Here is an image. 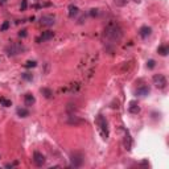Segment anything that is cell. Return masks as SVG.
<instances>
[{"label":"cell","instance_id":"obj_4","mask_svg":"<svg viewBox=\"0 0 169 169\" xmlns=\"http://www.w3.org/2000/svg\"><path fill=\"white\" fill-rule=\"evenodd\" d=\"M83 160H85L83 155L78 151L73 152L71 155H70V162H71V166H74V168H79V166H82Z\"/></svg>","mask_w":169,"mask_h":169},{"label":"cell","instance_id":"obj_30","mask_svg":"<svg viewBox=\"0 0 169 169\" xmlns=\"http://www.w3.org/2000/svg\"><path fill=\"white\" fill-rule=\"evenodd\" d=\"M136 1H139V0H136Z\"/></svg>","mask_w":169,"mask_h":169},{"label":"cell","instance_id":"obj_5","mask_svg":"<svg viewBox=\"0 0 169 169\" xmlns=\"http://www.w3.org/2000/svg\"><path fill=\"white\" fill-rule=\"evenodd\" d=\"M152 81H153V85H155L157 89L162 90L165 89L166 85H168V82H166V78L162 74H155L153 75V78H152Z\"/></svg>","mask_w":169,"mask_h":169},{"label":"cell","instance_id":"obj_6","mask_svg":"<svg viewBox=\"0 0 169 169\" xmlns=\"http://www.w3.org/2000/svg\"><path fill=\"white\" fill-rule=\"evenodd\" d=\"M54 23H55V17L52 16V15H44V16H41V19H40V24H41L42 27H52Z\"/></svg>","mask_w":169,"mask_h":169},{"label":"cell","instance_id":"obj_13","mask_svg":"<svg viewBox=\"0 0 169 169\" xmlns=\"http://www.w3.org/2000/svg\"><path fill=\"white\" fill-rule=\"evenodd\" d=\"M128 110H130V112H131V114H138L139 111H140V107H139L138 102H136V100H132V102H130Z\"/></svg>","mask_w":169,"mask_h":169},{"label":"cell","instance_id":"obj_25","mask_svg":"<svg viewBox=\"0 0 169 169\" xmlns=\"http://www.w3.org/2000/svg\"><path fill=\"white\" fill-rule=\"evenodd\" d=\"M155 65H156L155 59H149L148 62H147V67H148V69H153V67H155Z\"/></svg>","mask_w":169,"mask_h":169},{"label":"cell","instance_id":"obj_1","mask_svg":"<svg viewBox=\"0 0 169 169\" xmlns=\"http://www.w3.org/2000/svg\"><path fill=\"white\" fill-rule=\"evenodd\" d=\"M103 36L107 40H110V41H119V40L123 37V29H122V27L118 24V23L111 21V23H108V24L106 25V28H104Z\"/></svg>","mask_w":169,"mask_h":169},{"label":"cell","instance_id":"obj_17","mask_svg":"<svg viewBox=\"0 0 169 169\" xmlns=\"http://www.w3.org/2000/svg\"><path fill=\"white\" fill-rule=\"evenodd\" d=\"M124 147H126V149H131V147H132V139H131V136H130V134H126V138H124Z\"/></svg>","mask_w":169,"mask_h":169},{"label":"cell","instance_id":"obj_3","mask_svg":"<svg viewBox=\"0 0 169 169\" xmlns=\"http://www.w3.org/2000/svg\"><path fill=\"white\" fill-rule=\"evenodd\" d=\"M24 50L25 46L23 44H20V42H12L5 48V52H7L8 55H17L20 53H23Z\"/></svg>","mask_w":169,"mask_h":169},{"label":"cell","instance_id":"obj_28","mask_svg":"<svg viewBox=\"0 0 169 169\" xmlns=\"http://www.w3.org/2000/svg\"><path fill=\"white\" fill-rule=\"evenodd\" d=\"M17 164V161H15V162H12V164H5V168H12L13 165H16Z\"/></svg>","mask_w":169,"mask_h":169},{"label":"cell","instance_id":"obj_27","mask_svg":"<svg viewBox=\"0 0 169 169\" xmlns=\"http://www.w3.org/2000/svg\"><path fill=\"white\" fill-rule=\"evenodd\" d=\"M27 32H28L27 29H23V31H20V32H19V37H23V38L27 37V36H28Z\"/></svg>","mask_w":169,"mask_h":169},{"label":"cell","instance_id":"obj_26","mask_svg":"<svg viewBox=\"0 0 169 169\" xmlns=\"http://www.w3.org/2000/svg\"><path fill=\"white\" fill-rule=\"evenodd\" d=\"M98 15H99L98 9H95V8H93V9H90V16H91V17H95V16H98Z\"/></svg>","mask_w":169,"mask_h":169},{"label":"cell","instance_id":"obj_11","mask_svg":"<svg viewBox=\"0 0 169 169\" xmlns=\"http://www.w3.org/2000/svg\"><path fill=\"white\" fill-rule=\"evenodd\" d=\"M151 33H152V29L149 27H147V25H144V27H142L139 29V35H140L142 38H147L148 36H151Z\"/></svg>","mask_w":169,"mask_h":169},{"label":"cell","instance_id":"obj_19","mask_svg":"<svg viewBox=\"0 0 169 169\" xmlns=\"http://www.w3.org/2000/svg\"><path fill=\"white\" fill-rule=\"evenodd\" d=\"M0 104L4 107H9V106H12V102H11L9 99H5V98L0 97Z\"/></svg>","mask_w":169,"mask_h":169},{"label":"cell","instance_id":"obj_20","mask_svg":"<svg viewBox=\"0 0 169 169\" xmlns=\"http://www.w3.org/2000/svg\"><path fill=\"white\" fill-rule=\"evenodd\" d=\"M21 77H23V79H25V81H32V79H33V74H32V73H29V71L23 73V74H21Z\"/></svg>","mask_w":169,"mask_h":169},{"label":"cell","instance_id":"obj_18","mask_svg":"<svg viewBox=\"0 0 169 169\" xmlns=\"http://www.w3.org/2000/svg\"><path fill=\"white\" fill-rule=\"evenodd\" d=\"M16 112H17V115L20 118H27L29 116V111L27 110V108H23V107H19L17 110H16Z\"/></svg>","mask_w":169,"mask_h":169},{"label":"cell","instance_id":"obj_10","mask_svg":"<svg viewBox=\"0 0 169 169\" xmlns=\"http://www.w3.org/2000/svg\"><path fill=\"white\" fill-rule=\"evenodd\" d=\"M67 123L71 126H79V124H85L86 122L82 120V119H79L78 116H74V115H70L69 119H67Z\"/></svg>","mask_w":169,"mask_h":169},{"label":"cell","instance_id":"obj_16","mask_svg":"<svg viewBox=\"0 0 169 169\" xmlns=\"http://www.w3.org/2000/svg\"><path fill=\"white\" fill-rule=\"evenodd\" d=\"M40 91H41V94L44 95L45 98H46V99H50V98H53V93H52V90H50V89H48V87H42V89L40 90Z\"/></svg>","mask_w":169,"mask_h":169},{"label":"cell","instance_id":"obj_29","mask_svg":"<svg viewBox=\"0 0 169 169\" xmlns=\"http://www.w3.org/2000/svg\"><path fill=\"white\" fill-rule=\"evenodd\" d=\"M8 0H0V5H5Z\"/></svg>","mask_w":169,"mask_h":169},{"label":"cell","instance_id":"obj_8","mask_svg":"<svg viewBox=\"0 0 169 169\" xmlns=\"http://www.w3.org/2000/svg\"><path fill=\"white\" fill-rule=\"evenodd\" d=\"M33 162H35L37 166H42L45 164V156L40 152H35L33 153Z\"/></svg>","mask_w":169,"mask_h":169},{"label":"cell","instance_id":"obj_23","mask_svg":"<svg viewBox=\"0 0 169 169\" xmlns=\"http://www.w3.org/2000/svg\"><path fill=\"white\" fill-rule=\"evenodd\" d=\"M114 1H115V4H116L118 7H124L128 0H114Z\"/></svg>","mask_w":169,"mask_h":169},{"label":"cell","instance_id":"obj_15","mask_svg":"<svg viewBox=\"0 0 169 169\" xmlns=\"http://www.w3.org/2000/svg\"><path fill=\"white\" fill-rule=\"evenodd\" d=\"M157 53H159L160 55H162V57L168 55V53H169V46H168V45H161V46H159V48H157Z\"/></svg>","mask_w":169,"mask_h":169},{"label":"cell","instance_id":"obj_24","mask_svg":"<svg viewBox=\"0 0 169 169\" xmlns=\"http://www.w3.org/2000/svg\"><path fill=\"white\" fill-rule=\"evenodd\" d=\"M27 8H28V0H21L20 11H27Z\"/></svg>","mask_w":169,"mask_h":169},{"label":"cell","instance_id":"obj_22","mask_svg":"<svg viewBox=\"0 0 169 169\" xmlns=\"http://www.w3.org/2000/svg\"><path fill=\"white\" fill-rule=\"evenodd\" d=\"M8 28H9V21H4L3 25L0 27V32H5Z\"/></svg>","mask_w":169,"mask_h":169},{"label":"cell","instance_id":"obj_12","mask_svg":"<svg viewBox=\"0 0 169 169\" xmlns=\"http://www.w3.org/2000/svg\"><path fill=\"white\" fill-rule=\"evenodd\" d=\"M24 100H25V106H33L36 102V98L33 97V94L27 93L24 95Z\"/></svg>","mask_w":169,"mask_h":169},{"label":"cell","instance_id":"obj_9","mask_svg":"<svg viewBox=\"0 0 169 169\" xmlns=\"http://www.w3.org/2000/svg\"><path fill=\"white\" fill-rule=\"evenodd\" d=\"M149 91H151V89L148 86H145V85H143V86L138 87V89L135 90V95L136 97H147L149 94Z\"/></svg>","mask_w":169,"mask_h":169},{"label":"cell","instance_id":"obj_14","mask_svg":"<svg viewBox=\"0 0 169 169\" xmlns=\"http://www.w3.org/2000/svg\"><path fill=\"white\" fill-rule=\"evenodd\" d=\"M67 9H69V17H71V19L79 13V8L77 7V5H74V4H70Z\"/></svg>","mask_w":169,"mask_h":169},{"label":"cell","instance_id":"obj_7","mask_svg":"<svg viewBox=\"0 0 169 169\" xmlns=\"http://www.w3.org/2000/svg\"><path fill=\"white\" fill-rule=\"evenodd\" d=\"M53 37H54V32L45 31V32H42V35L40 36V37L36 38V42H37V44H41V42H44V41H49V40H52Z\"/></svg>","mask_w":169,"mask_h":169},{"label":"cell","instance_id":"obj_2","mask_svg":"<svg viewBox=\"0 0 169 169\" xmlns=\"http://www.w3.org/2000/svg\"><path fill=\"white\" fill-rule=\"evenodd\" d=\"M95 124L98 126V131H99L100 136L103 140H107L108 139V126H107V120L104 119L103 115H97L95 118Z\"/></svg>","mask_w":169,"mask_h":169},{"label":"cell","instance_id":"obj_21","mask_svg":"<svg viewBox=\"0 0 169 169\" xmlns=\"http://www.w3.org/2000/svg\"><path fill=\"white\" fill-rule=\"evenodd\" d=\"M24 66L27 69H32V67H36V66H37V62H36V61H27V62L24 63Z\"/></svg>","mask_w":169,"mask_h":169}]
</instances>
